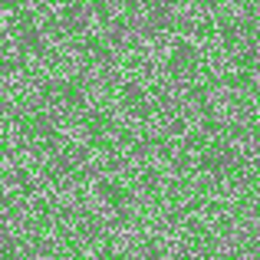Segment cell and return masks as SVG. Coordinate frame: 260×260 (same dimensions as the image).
I'll return each instance as SVG.
<instances>
[{
    "instance_id": "cell-1",
    "label": "cell",
    "mask_w": 260,
    "mask_h": 260,
    "mask_svg": "<svg viewBox=\"0 0 260 260\" xmlns=\"http://www.w3.org/2000/svg\"><path fill=\"white\" fill-rule=\"evenodd\" d=\"M234 161H237V152L231 145H214V148L204 152L201 165H204V172H211V175H224V172L234 168Z\"/></svg>"
},
{
    "instance_id": "cell-2",
    "label": "cell",
    "mask_w": 260,
    "mask_h": 260,
    "mask_svg": "<svg viewBox=\"0 0 260 260\" xmlns=\"http://www.w3.org/2000/svg\"><path fill=\"white\" fill-rule=\"evenodd\" d=\"M20 46H23V50H30V53H40V50H43V37H40V30L33 23H23V26H20Z\"/></svg>"
},
{
    "instance_id": "cell-3",
    "label": "cell",
    "mask_w": 260,
    "mask_h": 260,
    "mask_svg": "<svg viewBox=\"0 0 260 260\" xmlns=\"http://www.w3.org/2000/svg\"><path fill=\"white\" fill-rule=\"evenodd\" d=\"M63 17H66V26H70V30H83L89 13H86V7L73 4V7H66V13H63Z\"/></svg>"
},
{
    "instance_id": "cell-4",
    "label": "cell",
    "mask_w": 260,
    "mask_h": 260,
    "mask_svg": "<svg viewBox=\"0 0 260 260\" xmlns=\"http://www.w3.org/2000/svg\"><path fill=\"white\" fill-rule=\"evenodd\" d=\"M33 128H37V135H56V119L53 115H37Z\"/></svg>"
},
{
    "instance_id": "cell-5",
    "label": "cell",
    "mask_w": 260,
    "mask_h": 260,
    "mask_svg": "<svg viewBox=\"0 0 260 260\" xmlns=\"http://www.w3.org/2000/svg\"><path fill=\"white\" fill-rule=\"evenodd\" d=\"M122 40H125V26H122V23H112V26H109V43H112V46H122Z\"/></svg>"
}]
</instances>
